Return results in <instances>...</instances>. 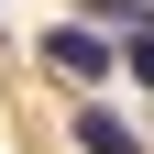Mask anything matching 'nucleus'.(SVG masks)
Segmentation results:
<instances>
[{
    "label": "nucleus",
    "mask_w": 154,
    "mask_h": 154,
    "mask_svg": "<svg viewBox=\"0 0 154 154\" xmlns=\"http://www.w3.org/2000/svg\"><path fill=\"white\" fill-rule=\"evenodd\" d=\"M44 66H55V77H77V88H99V77L121 66V44H110L99 22H55V33H44Z\"/></svg>",
    "instance_id": "1"
},
{
    "label": "nucleus",
    "mask_w": 154,
    "mask_h": 154,
    "mask_svg": "<svg viewBox=\"0 0 154 154\" xmlns=\"http://www.w3.org/2000/svg\"><path fill=\"white\" fill-rule=\"evenodd\" d=\"M77 154H143V132H132L121 110H99V99H88V110H77Z\"/></svg>",
    "instance_id": "2"
},
{
    "label": "nucleus",
    "mask_w": 154,
    "mask_h": 154,
    "mask_svg": "<svg viewBox=\"0 0 154 154\" xmlns=\"http://www.w3.org/2000/svg\"><path fill=\"white\" fill-rule=\"evenodd\" d=\"M121 66H132V77L154 88V22H132V44H121Z\"/></svg>",
    "instance_id": "3"
},
{
    "label": "nucleus",
    "mask_w": 154,
    "mask_h": 154,
    "mask_svg": "<svg viewBox=\"0 0 154 154\" xmlns=\"http://www.w3.org/2000/svg\"><path fill=\"white\" fill-rule=\"evenodd\" d=\"M143 11H154V0H143Z\"/></svg>",
    "instance_id": "4"
}]
</instances>
